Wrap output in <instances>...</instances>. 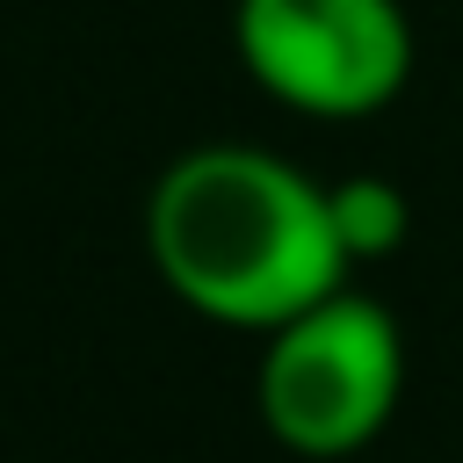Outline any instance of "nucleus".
Instances as JSON below:
<instances>
[{"instance_id": "1", "label": "nucleus", "mask_w": 463, "mask_h": 463, "mask_svg": "<svg viewBox=\"0 0 463 463\" xmlns=\"http://www.w3.org/2000/svg\"><path fill=\"white\" fill-rule=\"evenodd\" d=\"M145 260L174 304L253 340L354 275L326 210V181L239 137L188 145L159 166L145 195Z\"/></svg>"}, {"instance_id": "2", "label": "nucleus", "mask_w": 463, "mask_h": 463, "mask_svg": "<svg viewBox=\"0 0 463 463\" xmlns=\"http://www.w3.org/2000/svg\"><path fill=\"white\" fill-rule=\"evenodd\" d=\"M405 398V333L391 304L362 289H333L311 311L260 333L253 412L275 449L304 463H347L383 441Z\"/></svg>"}, {"instance_id": "3", "label": "nucleus", "mask_w": 463, "mask_h": 463, "mask_svg": "<svg viewBox=\"0 0 463 463\" xmlns=\"http://www.w3.org/2000/svg\"><path fill=\"white\" fill-rule=\"evenodd\" d=\"M232 51L275 109L311 123L376 116L412 80V22L398 0H239Z\"/></svg>"}, {"instance_id": "4", "label": "nucleus", "mask_w": 463, "mask_h": 463, "mask_svg": "<svg viewBox=\"0 0 463 463\" xmlns=\"http://www.w3.org/2000/svg\"><path fill=\"white\" fill-rule=\"evenodd\" d=\"M326 210H333V232H340L347 268L391 260L405 246V232H412V203L383 174H340V181H326Z\"/></svg>"}]
</instances>
